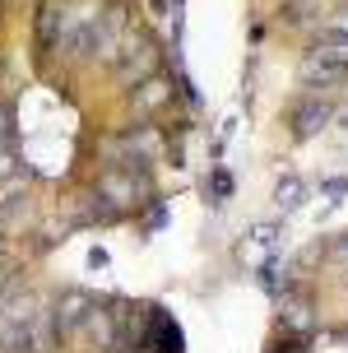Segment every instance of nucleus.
Segmentation results:
<instances>
[{
    "label": "nucleus",
    "mask_w": 348,
    "mask_h": 353,
    "mask_svg": "<svg viewBox=\"0 0 348 353\" xmlns=\"http://www.w3.org/2000/svg\"><path fill=\"white\" fill-rule=\"evenodd\" d=\"M348 70V37H325L320 47H316L311 56H307V65H302V74L307 79H334V74Z\"/></svg>",
    "instance_id": "1"
}]
</instances>
